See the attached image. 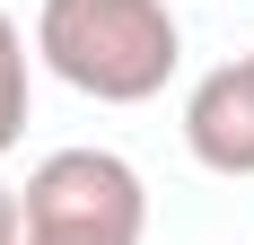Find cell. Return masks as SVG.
<instances>
[{"instance_id":"obj_1","label":"cell","mask_w":254,"mask_h":245,"mask_svg":"<svg viewBox=\"0 0 254 245\" xmlns=\"http://www.w3.org/2000/svg\"><path fill=\"white\" fill-rule=\"evenodd\" d=\"M35 61L88 105H149L184 70V18L167 0H44Z\"/></svg>"},{"instance_id":"obj_2","label":"cell","mask_w":254,"mask_h":245,"mask_svg":"<svg viewBox=\"0 0 254 245\" xmlns=\"http://www.w3.org/2000/svg\"><path fill=\"white\" fill-rule=\"evenodd\" d=\"M149 184L123 149H44L18 184V245H140Z\"/></svg>"},{"instance_id":"obj_3","label":"cell","mask_w":254,"mask_h":245,"mask_svg":"<svg viewBox=\"0 0 254 245\" xmlns=\"http://www.w3.org/2000/svg\"><path fill=\"white\" fill-rule=\"evenodd\" d=\"M184 149L210 175H254V61H219L184 88Z\"/></svg>"},{"instance_id":"obj_4","label":"cell","mask_w":254,"mask_h":245,"mask_svg":"<svg viewBox=\"0 0 254 245\" xmlns=\"http://www.w3.org/2000/svg\"><path fill=\"white\" fill-rule=\"evenodd\" d=\"M26 114H35V35L0 9V158L26 140Z\"/></svg>"},{"instance_id":"obj_5","label":"cell","mask_w":254,"mask_h":245,"mask_svg":"<svg viewBox=\"0 0 254 245\" xmlns=\"http://www.w3.org/2000/svg\"><path fill=\"white\" fill-rule=\"evenodd\" d=\"M0 245H18V184H0Z\"/></svg>"},{"instance_id":"obj_6","label":"cell","mask_w":254,"mask_h":245,"mask_svg":"<svg viewBox=\"0 0 254 245\" xmlns=\"http://www.w3.org/2000/svg\"><path fill=\"white\" fill-rule=\"evenodd\" d=\"M246 61H254V53H246Z\"/></svg>"}]
</instances>
